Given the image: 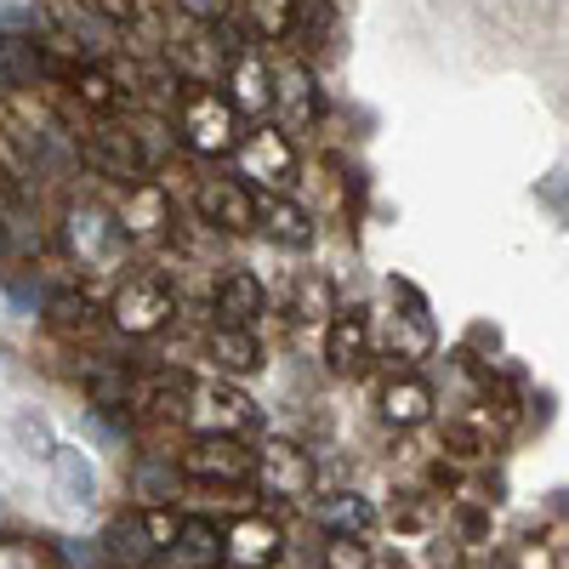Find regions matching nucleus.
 I'll list each match as a JSON object with an SVG mask.
<instances>
[{"mask_svg": "<svg viewBox=\"0 0 569 569\" xmlns=\"http://www.w3.org/2000/svg\"><path fill=\"white\" fill-rule=\"evenodd\" d=\"M69 91H74V103L80 109H91V114H114L120 103H126V86L103 69V63H74V74H69Z\"/></svg>", "mask_w": 569, "mask_h": 569, "instance_id": "obj_19", "label": "nucleus"}, {"mask_svg": "<svg viewBox=\"0 0 569 569\" xmlns=\"http://www.w3.org/2000/svg\"><path fill=\"white\" fill-rule=\"evenodd\" d=\"M319 525L330 536H365L376 525V507L365 496H330V501H319Z\"/></svg>", "mask_w": 569, "mask_h": 569, "instance_id": "obj_23", "label": "nucleus"}, {"mask_svg": "<svg viewBox=\"0 0 569 569\" xmlns=\"http://www.w3.org/2000/svg\"><path fill=\"white\" fill-rule=\"evenodd\" d=\"M182 479H200V485H257V450L240 445V433H200L194 445L182 450Z\"/></svg>", "mask_w": 569, "mask_h": 569, "instance_id": "obj_3", "label": "nucleus"}, {"mask_svg": "<svg viewBox=\"0 0 569 569\" xmlns=\"http://www.w3.org/2000/svg\"><path fill=\"white\" fill-rule=\"evenodd\" d=\"M427 410H433V388L421 376H393L382 388V416L393 427H416V421H427Z\"/></svg>", "mask_w": 569, "mask_h": 569, "instance_id": "obj_21", "label": "nucleus"}, {"mask_svg": "<svg viewBox=\"0 0 569 569\" xmlns=\"http://www.w3.org/2000/svg\"><path fill=\"white\" fill-rule=\"evenodd\" d=\"M257 228L268 233L273 246H284V251H302V246H313V217H308L291 194H279V188L257 194Z\"/></svg>", "mask_w": 569, "mask_h": 569, "instance_id": "obj_14", "label": "nucleus"}, {"mask_svg": "<svg viewBox=\"0 0 569 569\" xmlns=\"http://www.w3.org/2000/svg\"><path fill=\"white\" fill-rule=\"evenodd\" d=\"M222 80H228V103L240 109V114H251V120L273 114V69L262 63L257 46H240V52L228 58Z\"/></svg>", "mask_w": 569, "mask_h": 569, "instance_id": "obj_9", "label": "nucleus"}, {"mask_svg": "<svg viewBox=\"0 0 569 569\" xmlns=\"http://www.w3.org/2000/svg\"><path fill=\"white\" fill-rule=\"evenodd\" d=\"M365 342H370V330L359 313H337L325 330V365L337 370V376H353L365 365Z\"/></svg>", "mask_w": 569, "mask_h": 569, "instance_id": "obj_20", "label": "nucleus"}, {"mask_svg": "<svg viewBox=\"0 0 569 569\" xmlns=\"http://www.w3.org/2000/svg\"><path fill=\"white\" fill-rule=\"evenodd\" d=\"M86 7L98 12L109 29H120V23H131V18H137V0H86Z\"/></svg>", "mask_w": 569, "mask_h": 569, "instance_id": "obj_30", "label": "nucleus"}, {"mask_svg": "<svg viewBox=\"0 0 569 569\" xmlns=\"http://www.w3.org/2000/svg\"><path fill=\"white\" fill-rule=\"evenodd\" d=\"M246 29L257 40H297V0H246Z\"/></svg>", "mask_w": 569, "mask_h": 569, "instance_id": "obj_22", "label": "nucleus"}, {"mask_svg": "<svg viewBox=\"0 0 569 569\" xmlns=\"http://www.w3.org/2000/svg\"><path fill=\"white\" fill-rule=\"evenodd\" d=\"M52 479H58V496L69 501V507H91L98 501V467L86 461V450H74V445H58L52 456Z\"/></svg>", "mask_w": 569, "mask_h": 569, "instance_id": "obj_18", "label": "nucleus"}, {"mask_svg": "<svg viewBox=\"0 0 569 569\" xmlns=\"http://www.w3.org/2000/svg\"><path fill=\"white\" fill-rule=\"evenodd\" d=\"M114 217H120V228H126V240H154V233H166V228L177 222L166 182H154V177L126 182V200H120Z\"/></svg>", "mask_w": 569, "mask_h": 569, "instance_id": "obj_11", "label": "nucleus"}, {"mask_svg": "<svg viewBox=\"0 0 569 569\" xmlns=\"http://www.w3.org/2000/svg\"><path fill=\"white\" fill-rule=\"evenodd\" d=\"M18 439L29 445V456H52V450H58V445H52V427H46L40 416H23V421H18Z\"/></svg>", "mask_w": 569, "mask_h": 569, "instance_id": "obj_29", "label": "nucleus"}, {"mask_svg": "<svg viewBox=\"0 0 569 569\" xmlns=\"http://www.w3.org/2000/svg\"><path fill=\"white\" fill-rule=\"evenodd\" d=\"M0 569H58V558L34 547V541H12V536H0Z\"/></svg>", "mask_w": 569, "mask_h": 569, "instance_id": "obj_25", "label": "nucleus"}, {"mask_svg": "<svg viewBox=\"0 0 569 569\" xmlns=\"http://www.w3.org/2000/svg\"><path fill=\"white\" fill-rule=\"evenodd\" d=\"M109 319H114V330H126V337H154V330H166L177 319V297H171L166 279L131 273V279H120V291L109 302Z\"/></svg>", "mask_w": 569, "mask_h": 569, "instance_id": "obj_4", "label": "nucleus"}, {"mask_svg": "<svg viewBox=\"0 0 569 569\" xmlns=\"http://www.w3.org/2000/svg\"><path fill=\"white\" fill-rule=\"evenodd\" d=\"M222 558V536L211 518H182V525L171 530V541L160 547V563L166 569H211Z\"/></svg>", "mask_w": 569, "mask_h": 569, "instance_id": "obj_15", "label": "nucleus"}, {"mask_svg": "<svg viewBox=\"0 0 569 569\" xmlns=\"http://www.w3.org/2000/svg\"><path fill=\"white\" fill-rule=\"evenodd\" d=\"M58 240H63V257L86 273H114L126 262V246H131L120 217L98 200H74L58 222Z\"/></svg>", "mask_w": 569, "mask_h": 569, "instance_id": "obj_1", "label": "nucleus"}, {"mask_svg": "<svg viewBox=\"0 0 569 569\" xmlns=\"http://www.w3.org/2000/svg\"><path fill=\"white\" fill-rule=\"evenodd\" d=\"M177 472H182V467H171V461H142V467H137V490L149 496V501H166V496L177 490Z\"/></svg>", "mask_w": 569, "mask_h": 569, "instance_id": "obj_26", "label": "nucleus"}, {"mask_svg": "<svg viewBox=\"0 0 569 569\" xmlns=\"http://www.w3.org/2000/svg\"><path fill=\"white\" fill-rule=\"evenodd\" d=\"M257 485L268 490V496H279V501H308V490H313V461H308V450H297V445H262L257 450Z\"/></svg>", "mask_w": 569, "mask_h": 569, "instance_id": "obj_10", "label": "nucleus"}, {"mask_svg": "<svg viewBox=\"0 0 569 569\" xmlns=\"http://www.w3.org/2000/svg\"><path fill=\"white\" fill-rule=\"evenodd\" d=\"M211 313H217V325H251V330H257V319L268 313V291H262V279H257L251 268L222 273V279L211 284Z\"/></svg>", "mask_w": 569, "mask_h": 569, "instance_id": "obj_13", "label": "nucleus"}, {"mask_svg": "<svg viewBox=\"0 0 569 569\" xmlns=\"http://www.w3.org/2000/svg\"><path fill=\"white\" fill-rule=\"evenodd\" d=\"M313 109H319L313 74H308L302 63H284V69H273V114H279L284 126H302V120H313Z\"/></svg>", "mask_w": 569, "mask_h": 569, "instance_id": "obj_17", "label": "nucleus"}, {"mask_svg": "<svg viewBox=\"0 0 569 569\" xmlns=\"http://www.w3.org/2000/svg\"><path fill=\"white\" fill-rule=\"evenodd\" d=\"M80 160L98 177H114V182H137V177H149V166H154L149 142H142V131H131V126H98L80 142Z\"/></svg>", "mask_w": 569, "mask_h": 569, "instance_id": "obj_5", "label": "nucleus"}, {"mask_svg": "<svg viewBox=\"0 0 569 569\" xmlns=\"http://www.w3.org/2000/svg\"><path fill=\"white\" fill-rule=\"evenodd\" d=\"M233 160H240V177H257L268 188H291L297 182V142L284 126H257L240 137V149H233Z\"/></svg>", "mask_w": 569, "mask_h": 569, "instance_id": "obj_6", "label": "nucleus"}, {"mask_svg": "<svg viewBox=\"0 0 569 569\" xmlns=\"http://www.w3.org/2000/svg\"><path fill=\"white\" fill-rule=\"evenodd\" d=\"M325 569H370V563H365V552L353 547V536H330V547H325Z\"/></svg>", "mask_w": 569, "mask_h": 569, "instance_id": "obj_28", "label": "nucleus"}, {"mask_svg": "<svg viewBox=\"0 0 569 569\" xmlns=\"http://www.w3.org/2000/svg\"><path fill=\"white\" fill-rule=\"evenodd\" d=\"M194 211L217 233H251L257 228V188L246 177H200Z\"/></svg>", "mask_w": 569, "mask_h": 569, "instance_id": "obj_7", "label": "nucleus"}, {"mask_svg": "<svg viewBox=\"0 0 569 569\" xmlns=\"http://www.w3.org/2000/svg\"><path fill=\"white\" fill-rule=\"evenodd\" d=\"M206 353H211V365H217L222 376H251V370H262V342H257L251 325H217L211 342H206Z\"/></svg>", "mask_w": 569, "mask_h": 569, "instance_id": "obj_16", "label": "nucleus"}, {"mask_svg": "<svg viewBox=\"0 0 569 569\" xmlns=\"http://www.w3.org/2000/svg\"><path fill=\"white\" fill-rule=\"evenodd\" d=\"M279 552H284L279 525H273V518H257V512L240 518V525L222 536V563H228V569H273Z\"/></svg>", "mask_w": 569, "mask_h": 569, "instance_id": "obj_12", "label": "nucleus"}, {"mask_svg": "<svg viewBox=\"0 0 569 569\" xmlns=\"http://www.w3.org/2000/svg\"><path fill=\"white\" fill-rule=\"evenodd\" d=\"M46 313H52V325L69 330V337H91V330L103 325V319H98V302L80 297V291H58L52 302H46Z\"/></svg>", "mask_w": 569, "mask_h": 569, "instance_id": "obj_24", "label": "nucleus"}, {"mask_svg": "<svg viewBox=\"0 0 569 569\" xmlns=\"http://www.w3.org/2000/svg\"><path fill=\"white\" fill-rule=\"evenodd\" d=\"M246 114L228 103V91H217V86H188L182 91V103H177V131H182V142L194 154H206V160H228L233 149H240V137H246V126H240Z\"/></svg>", "mask_w": 569, "mask_h": 569, "instance_id": "obj_2", "label": "nucleus"}, {"mask_svg": "<svg viewBox=\"0 0 569 569\" xmlns=\"http://www.w3.org/2000/svg\"><path fill=\"white\" fill-rule=\"evenodd\" d=\"M228 7H233V0H177V12L188 18V23H228Z\"/></svg>", "mask_w": 569, "mask_h": 569, "instance_id": "obj_27", "label": "nucleus"}, {"mask_svg": "<svg viewBox=\"0 0 569 569\" xmlns=\"http://www.w3.org/2000/svg\"><path fill=\"white\" fill-rule=\"evenodd\" d=\"M182 416L194 421V433H246V427L257 421L251 399L240 388H228V382H200V388H188L182 393Z\"/></svg>", "mask_w": 569, "mask_h": 569, "instance_id": "obj_8", "label": "nucleus"}]
</instances>
